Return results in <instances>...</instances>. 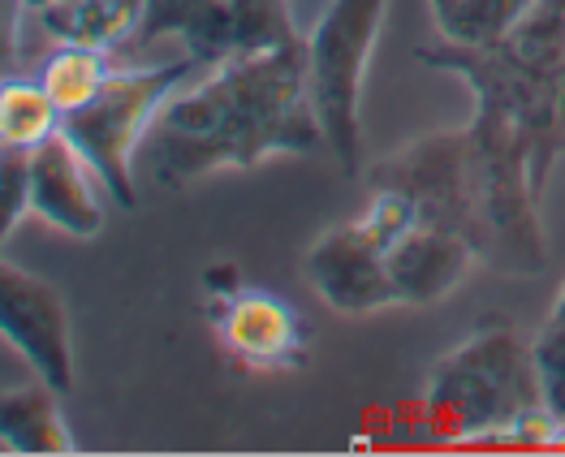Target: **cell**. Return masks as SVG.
I'll return each instance as SVG.
<instances>
[{
    "instance_id": "obj_23",
    "label": "cell",
    "mask_w": 565,
    "mask_h": 457,
    "mask_svg": "<svg viewBox=\"0 0 565 457\" xmlns=\"http://www.w3.org/2000/svg\"><path fill=\"white\" fill-rule=\"evenodd\" d=\"M454 4H458V0H431V13H436V18H445Z\"/></svg>"
},
{
    "instance_id": "obj_5",
    "label": "cell",
    "mask_w": 565,
    "mask_h": 457,
    "mask_svg": "<svg viewBox=\"0 0 565 457\" xmlns=\"http://www.w3.org/2000/svg\"><path fill=\"white\" fill-rule=\"evenodd\" d=\"M0 328L4 341L31 363V371L56 393L74 389V341L65 298L13 264H0Z\"/></svg>"
},
{
    "instance_id": "obj_15",
    "label": "cell",
    "mask_w": 565,
    "mask_h": 457,
    "mask_svg": "<svg viewBox=\"0 0 565 457\" xmlns=\"http://www.w3.org/2000/svg\"><path fill=\"white\" fill-rule=\"evenodd\" d=\"M234 35L237 52H273L302 40L289 22L285 0H234Z\"/></svg>"
},
{
    "instance_id": "obj_16",
    "label": "cell",
    "mask_w": 565,
    "mask_h": 457,
    "mask_svg": "<svg viewBox=\"0 0 565 457\" xmlns=\"http://www.w3.org/2000/svg\"><path fill=\"white\" fill-rule=\"evenodd\" d=\"M354 225L363 228V233L376 242L380 251L388 255V251H393V242H402L411 228L424 225V216H419V203H415L411 194L388 190V185H376V194H372L367 212H363Z\"/></svg>"
},
{
    "instance_id": "obj_10",
    "label": "cell",
    "mask_w": 565,
    "mask_h": 457,
    "mask_svg": "<svg viewBox=\"0 0 565 457\" xmlns=\"http://www.w3.org/2000/svg\"><path fill=\"white\" fill-rule=\"evenodd\" d=\"M147 0H61L52 9L31 13L56 44L121 52L139 40Z\"/></svg>"
},
{
    "instance_id": "obj_22",
    "label": "cell",
    "mask_w": 565,
    "mask_h": 457,
    "mask_svg": "<svg viewBox=\"0 0 565 457\" xmlns=\"http://www.w3.org/2000/svg\"><path fill=\"white\" fill-rule=\"evenodd\" d=\"M52 4H61V0H22L26 13H40V9H52Z\"/></svg>"
},
{
    "instance_id": "obj_18",
    "label": "cell",
    "mask_w": 565,
    "mask_h": 457,
    "mask_svg": "<svg viewBox=\"0 0 565 457\" xmlns=\"http://www.w3.org/2000/svg\"><path fill=\"white\" fill-rule=\"evenodd\" d=\"M0 185H4V216L0 237H9L18 221L31 212V151L22 147H0Z\"/></svg>"
},
{
    "instance_id": "obj_6",
    "label": "cell",
    "mask_w": 565,
    "mask_h": 457,
    "mask_svg": "<svg viewBox=\"0 0 565 457\" xmlns=\"http://www.w3.org/2000/svg\"><path fill=\"white\" fill-rule=\"evenodd\" d=\"M307 276L320 289V298L341 316H372L380 307L402 302L384 251L354 221L329 228L307 251Z\"/></svg>"
},
{
    "instance_id": "obj_17",
    "label": "cell",
    "mask_w": 565,
    "mask_h": 457,
    "mask_svg": "<svg viewBox=\"0 0 565 457\" xmlns=\"http://www.w3.org/2000/svg\"><path fill=\"white\" fill-rule=\"evenodd\" d=\"M535 354V375H540V393L544 406L565 423V320H553L531 346Z\"/></svg>"
},
{
    "instance_id": "obj_12",
    "label": "cell",
    "mask_w": 565,
    "mask_h": 457,
    "mask_svg": "<svg viewBox=\"0 0 565 457\" xmlns=\"http://www.w3.org/2000/svg\"><path fill=\"white\" fill-rule=\"evenodd\" d=\"M113 70H117L113 52L61 44L44 65H40V83H44V92L56 99V108L70 117V113L87 108L95 95L104 92V83L113 78Z\"/></svg>"
},
{
    "instance_id": "obj_14",
    "label": "cell",
    "mask_w": 565,
    "mask_h": 457,
    "mask_svg": "<svg viewBox=\"0 0 565 457\" xmlns=\"http://www.w3.org/2000/svg\"><path fill=\"white\" fill-rule=\"evenodd\" d=\"M61 126H65V113L44 92V83H31V78L4 83V92H0V147L35 151L40 142L61 135Z\"/></svg>"
},
{
    "instance_id": "obj_20",
    "label": "cell",
    "mask_w": 565,
    "mask_h": 457,
    "mask_svg": "<svg viewBox=\"0 0 565 457\" xmlns=\"http://www.w3.org/2000/svg\"><path fill=\"white\" fill-rule=\"evenodd\" d=\"M203 285L212 289V298H230L242 289V280H237V268H207L203 273Z\"/></svg>"
},
{
    "instance_id": "obj_11",
    "label": "cell",
    "mask_w": 565,
    "mask_h": 457,
    "mask_svg": "<svg viewBox=\"0 0 565 457\" xmlns=\"http://www.w3.org/2000/svg\"><path fill=\"white\" fill-rule=\"evenodd\" d=\"M61 393L52 384L4 389L0 397V440L9 454H74V432L61 414Z\"/></svg>"
},
{
    "instance_id": "obj_1",
    "label": "cell",
    "mask_w": 565,
    "mask_h": 457,
    "mask_svg": "<svg viewBox=\"0 0 565 457\" xmlns=\"http://www.w3.org/2000/svg\"><path fill=\"white\" fill-rule=\"evenodd\" d=\"M324 142L302 40L273 52H234L169 95L142 138L139 164L151 182L186 185L216 169H250L277 151Z\"/></svg>"
},
{
    "instance_id": "obj_8",
    "label": "cell",
    "mask_w": 565,
    "mask_h": 457,
    "mask_svg": "<svg viewBox=\"0 0 565 457\" xmlns=\"http://www.w3.org/2000/svg\"><path fill=\"white\" fill-rule=\"evenodd\" d=\"M212 323L225 350L250 366H294L307 354L302 316L264 289H237L230 298H212Z\"/></svg>"
},
{
    "instance_id": "obj_2",
    "label": "cell",
    "mask_w": 565,
    "mask_h": 457,
    "mask_svg": "<svg viewBox=\"0 0 565 457\" xmlns=\"http://www.w3.org/2000/svg\"><path fill=\"white\" fill-rule=\"evenodd\" d=\"M544 406L535 354L514 332H479L431 371L427 423L436 436H510L514 423Z\"/></svg>"
},
{
    "instance_id": "obj_19",
    "label": "cell",
    "mask_w": 565,
    "mask_h": 457,
    "mask_svg": "<svg viewBox=\"0 0 565 457\" xmlns=\"http://www.w3.org/2000/svg\"><path fill=\"white\" fill-rule=\"evenodd\" d=\"M199 4H203V0H147V13H142V26H139V44L164 40V35H182L186 18Z\"/></svg>"
},
{
    "instance_id": "obj_7",
    "label": "cell",
    "mask_w": 565,
    "mask_h": 457,
    "mask_svg": "<svg viewBox=\"0 0 565 457\" xmlns=\"http://www.w3.org/2000/svg\"><path fill=\"white\" fill-rule=\"evenodd\" d=\"M104 199L108 190L99 173L65 130L31 151V216L87 242L104 233Z\"/></svg>"
},
{
    "instance_id": "obj_21",
    "label": "cell",
    "mask_w": 565,
    "mask_h": 457,
    "mask_svg": "<svg viewBox=\"0 0 565 457\" xmlns=\"http://www.w3.org/2000/svg\"><path fill=\"white\" fill-rule=\"evenodd\" d=\"M535 9H540V13H553V18H565V0H540Z\"/></svg>"
},
{
    "instance_id": "obj_9",
    "label": "cell",
    "mask_w": 565,
    "mask_h": 457,
    "mask_svg": "<svg viewBox=\"0 0 565 457\" xmlns=\"http://www.w3.org/2000/svg\"><path fill=\"white\" fill-rule=\"evenodd\" d=\"M384 259L397 285V298L427 307L440 302L449 289H458V280L475 264V242L445 225H415L402 242H393Z\"/></svg>"
},
{
    "instance_id": "obj_24",
    "label": "cell",
    "mask_w": 565,
    "mask_h": 457,
    "mask_svg": "<svg viewBox=\"0 0 565 457\" xmlns=\"http://www.w3.org/2000/svg\"><path fill=\"white\" fill-rule=\"evenodd\" d=\"M553 320H565V294H562V302H557V311H553Z\"/></svg>"
},
{
    "instance_id": "obj_3",
    "label": "cell",
    "mask_w": 565,
    "mask_h": 457,
    "mask_svg": "<svg viewBox=\"0 0 565 457\" xmlns=\"http://www.w3.org/2000/svg\"><path fill=\"white\" fill-rule=\"evenodd\" d=\"M199 70H207V65H199L194 56L178 61V65H156V70L117 65L113 78L104 83V92L95 95L87 108L65 117L61 130L87 156V164L99 173L108 199H117V208H139L142 138L151 130L156 113L169 104V95L182 83H190Z\"/></svg>"
},
{
    "instance_id": "obj_4",
    "label": "cell",
    "mask_w": 565,
    "mask_h": 457,
    "mask_svg": "<svg viewBox=\"0 0 565 457\" xmlns=\"http://www.w3.org/2000/svg\"><path fill=\"white\" fill-rule=\"evenodd\" d=\"M388 0H329L324 18L311 35H302L307 47V87L324 130V147L337 156L345 178H359L363 169V138H359V99L367 61L380 40Z\"/></svg>"
},
{
    "instance_id": "obj_13",
    "label": "cell",
    "mask_w": 565,
    "mask_h": 457,
    "mask_svg": "<svg viewBox=\"0 0 565 457\" xmlns=\"http://www.w3.org/2000/svg\"><path fill=\"white\" fill-rule=\"evenodd\" d=\"M540 0H458L445 18H436L440 40L458 47H501Z\"/></svg>"
}]
</instances>
